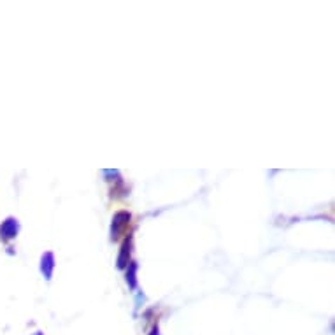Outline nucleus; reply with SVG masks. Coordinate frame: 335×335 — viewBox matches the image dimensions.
Here are the masks:
<instances>
[]
</instances>
